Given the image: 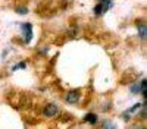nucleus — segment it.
Masks as SVG:
<instances>
[{"mask_svg": "<svg viewBox=\"0 0 147 129\" xmlns=\"http://www.w3.org/2000/svg\"><path fill=\"white\" fill-rule=\"evenodd\" d=\"M143 107H144V109H141V112H140V114H138V119L146 120V106H144V104H143Z\"/></svg>", "mask_w": 147, "mask_h": 129, "instance_id": "nucleus-12", "label": "nucleus"}, {"mask_svg": "<svg viewBox=\"0 0 147 129\" xmlns=\"http://www.w3.org/2000/svg\"><path fill=\"white\" fill-rule=\"evenodd\" d=\"M122 119H124L125 122H129V120H131V114L127 113V112H125V113H122Z\"/></svg>", "mask_w": 147, "mask_h": 129, "instance_id": "nucleus-13", "label": "nucleus"}, {"mask_svg": "<svg viewBox=\"0 0 147 129\" xmlns=\"http://www.w3.org/2000/svg\"><path fill=\"white\" fill-rule=\"evenodd\" d=\"M137 29H138V37H140L141 40H146V35H147L146 23H137Z\"/></svg>", "mask_w": 147, "mask_h": 129, "instance_id": "nucleus-5", "label": "nucleus"}, {"mask_svg": "<svg viewBox=\"0 0 147 129\" xmlns=\"http://www.w3.org/2000/svg\"><path fill=\"white\" fill-rule=\"evenodd\" d=\"M97 120H99V117H97L96 113H87V114L84 116V122H87L90 125H96Z\"/></svg>", "mask_w": 147, "mask_h": 129, "instance_id": "nucleus-4", "label": "nucleus"}, {"mask_svg": "<svg viewBox=\"0 0 147 129\" xmlns=\"http://www.w3.org/2000/svg\"><path fill=\"white\" fill-rule=\"evenodd\" d=\"M81 98V92L78 90H74V91H69L66 96H65V100L68 104H77Z\"/></svg>", "mask_w": 147, "mask_h": 129, "instance_id": "nucleus-2", "label": "nucleus"}, {"mask_svg": "<svg viewBox=\"0 0 147 129\" xmlns=\"http://www.w3.org/2000/svg\"><path fill=\"white\" fill-rule=\"evenodd\" d=\"M102 129H118V128H116V125H115L112 120L106 119V120L102 123Z\"/></svg>", "mask_w": 147, "mask_h": 129, "instance_id": "nucleus-6", "label": "nucleus"}, {"mask_svg": "<svg viewBox=\"0 0 147 129\" xmlns=\"http://www.w3.org/2000/svg\"><path fill=\"white\" fill-rule=\"evenodd\" d=\"M21 31H22V37H24V43L30 44L32 40V25L31 23H21Z\"/></svg>", "mask_w": 147, "mask_h": 129, "instance_id": "nucleus-1", "label": "nucleus"}, {"mask_svg": "<svg viewBox=\"0 0 147 129\" xmlns=\"http://www.w3.org/2000/svg\"><path fill=\"white\" fill-rule=\"evenodd\" d=\"M18 69H27V62H19V63H16V65H13L12 66V70H18Z\"/></svg>", "mask_w": 147, "mask_h": 129, "instance_id": "nucleus-8", "label": "nucleus"}, {"mask_svg": "<svg viewBox=\"0 0 147 129\" xmlns=\"http://www.w3.org/2000/svg\"><path fill=\"white\" fill-rule=\"evenodd\" d=\"M15 12H16V13H19V15H27V13H28V7H25V6H18V7L15 9Z\"/></svg>", "mask_w": 147, "mask_h": 129, "instance_id": "nucleus-9", "label": "nucleus"}, {"mask_svg": "<svg viewBox=\"0 0 147 129\" xmlns=\"http://www.w3.org/2000/svg\"><path fill=\"white\" fill-rule=\"evenodd\" d=\"M93 12H94V15H96V16H102V15H103V7H102V3H97V5L94 6Z\"/></svg>", "mask_w": 147, "mask_h": 129, "instance_id": "nucleus-7", "label": "nucleus"}, {"mask_svg": "<svg viewBox=\"0 0 147 129\" xmlns=\"http://www.w3.org/2000/svg\"><path fill=\"white\" fill-rule=\"evenodd\" d=\"M57 113H59V107H57L56 104H53V103L47 104L46 107H44V110H43L44 117H55Z\"/></svg>", "mask_w": 147, "mask_h": 129, "instance_id": "nucleus-3", "label": "nucleus"}, {"mask_svg": "<svg viewBox=\"0 0 147 129\" xmlns=\"http://www.w3.org/2000/svg\"><path fill=\"white\" fill-rule=\"evenodd\" d=\"M131 92L132 94H138L140 92V84H137V82H136V84H134V85H131Z\"/></svg>", "mask_w": 147, "mask_h": 129, "instance_id": "nucleus-11", "label": "nucleus"}, {"mask_svg": "<svg viewBox=\"0 0 147 129\" xmlns=\"http://www.w3.org/2000/svg\"><path fill=\"white\" fill-rule=\"evenodd\" d=\"M100 2H103V0H100Z\"/></svg>", "mask_w": 147, "mask_h": 129, "instance_id": "nucleus-14", "label": "nucleus"}, {"mask_svg": "<svg viewBox=\"0 0 147 129\" xmlns=\"http://www.w3.org/2000/svg\"><path fill=\"white\" fill-rule=\"evenodd\" d=\"M141 106H143V104H140V103H137V104H134L132 107H129V109L127 110V113H129V114H132V113H136V112H137L138 109H141Z\"/></svg>", "mask_w": 147, "mask_h": 129, "instance_id": "nucleus-10", "label": "nucleus"}]
</instances>
